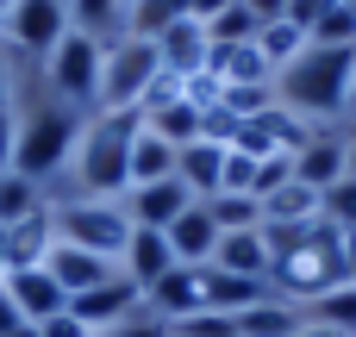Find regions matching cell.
I'll list each match as a JSON object with an SVG mask.
<instances>
[{
    "mask_svg": "<svg viewBox=\"0 0 356 337\" xmlns=\"http://www.w3.org/2000/svg\"><path fill=\"white\" fill-rule=\"evenodd\" d=\"M244 6H250L263 25H269V19H288V0H244Z\"/></svg>",
    "mask_w": 356,
    "mask_h": 337,
    "instance_id": "cell-42",
    "label": "cell"
},
{
    "mask_svg": "<svg viewBox=\"0 0 356 337\" xmlns=\"http://www.w3.org/2000/svg\"><path fill=\"white\" fill-rule=\"evenodd\" d=\"M188 206H194V194H188L181 181H156V188H131V194H125V213H131L138 231H169Z\"/></svg>",
    "mask_w": 356,
    "mask_h": 337,
    "instance_id": "cell-13",
    "label": "cell"
},
{
    "mask_svg": "<svg viewBox=\"0 0 356 337\" xmlns=\"http://www.w3.org/2000/svg\"><path fill=\"white\" fill-rule=\"evenodd\" d=\"M0 275H6V238H0Z\"/></svg>",
    "mask_w": 356,
    "mask_h": 337,
    "instance_id": "cell-47",
    "label": "cell"
},
{
    "mask_svg": "<svg viewBox=\"0 0 356 337\" xmlns=\"http://www.w3.org/2000/svg\"><path fill=\"white\" fill-rule=\"evenodd\" d=\"M144 131H156L163 144L188 150L194 138H207V113H200L188 94H175V100H163V106H150V113H144Z\"/></svg>",
    "mask_w": 356,
    "mask_h": 337,
    "instance_id": "cell-22",
    "label": "cell"
},
{
    "mask_svg": "<svg viewBox=\"0 0 356 337\" xmlns=\"http://www.w3.org/2000/svg\"><path fill=\"white\" fill-rule=\"evenodd\" d=\"M175 144H163L156 131H138L131 144V188H156V181H175Z\"/></svg>",
    "mask_w": 356,
    "mask_h": 337,
    "instance_id": "cell-27",
    "label": "cell"
},
{
    "mask_svg": "<svg viewBox=\"0 0 356 337\" xmlns=\"http://www.w3.org/2000/svg\"><path fill=\"white\" fill-rule=\"evenodd\" d=\"M81 125H88V113H75V106L50 100V94H44V81H38V100H19V144H13V169H19L25 181H38V188L63 181V175H69V163H75Z\"/></svg>",
    "mask_w": 356,
    "mask_h": 337,
    "instance_id": "cell-3",
    "label": "cell"
},
{
    "mask_svg": "<svg viewBox=\"0 0 356 337\" xmlns=\"http://www.w3.org/2000/svg\"><path fill=\"white\" fill-rule=\"evenodd\" d=\"M307 319H313V325H332L338 337H356V281L332 288V294H319V300L307 306Z\"/></svg>",
    "mask_w": 356,
    "mask_h": 337,
    "instance_id": "cell-31",
    "label": "cell"
},
{
    "mask_svg": "<svg viewBox=\"0 0 356 337\" xmlns=\"http://www.w3.org/2000/svg\"><path fill=\"white\" fill-rule=\"evenodd\" d=\"M156 56H163V75L194 81V75H207L213 38H207V25H200V19H181V25H169V31L156 38Z\"/></svg>",
    "mask_w": 356,
    "mask_h": 337,
    "instance_id": "cell-12",
    "label": "cell"
},
{
    "mask_svg": "<svg viewBox=\"0 0 356 337\" xmlns=\"http://www.w3.org/2000/svg\"><path fill=\"white\" fill-rule=\"evenodd\" d=\"M175 181H181L194 200H213V194L225 188V144H213V138H194V144L175 156Z\"/></svg>",
    "mask_w": 356,
    "mask_h": 337,
    "instance_id": "cell-18",
    "label": "cell"
},
{
    "mask_svg": "<svg viewBox=\"0 0 356 337\" xmlns=\"http://www.w3.org/2000/svg\"><path fill=\"white\" fill-rule=\"evenodd\" d=\"M313 44H356V0H338V6L313 25Z\"/></svg>",
    "mask_w": 356,
    "mask_h": 337,
    "instance_id": "cell-35",
    "label": "cell"
},
{
    "mask_svg": "<svg viewBox=\"0 0 356 337\" xmlns=\"http://www.w3.org/2000/svg\"><path fill=\"white\" fill-rule=\"evenodd\" d=\"M63 38H69V6H63V0H13V13H6V25H0V44H6L19 63H31V69H44V56H50Z\"/></svg>",
    "mask_w": 356,
    "mask_h": 337,
    "instance_id": "cell-8",
    "label": "cell"
},
{
    "mask_svg": "<svg viewBox=\"0 0 356 337\" xmlns=\"http://www.w3.org/2000/svg\"><path fill=\"white\" fill-rule=\"evenodd\" d=\"M144 306V288L131 281V275H113V281H100L94 294H81V300H69V313L88 325V331H113V325H125L131 313Z\"/></svg>",
    "mask_w": 356,
    "mask_h": 337,
    "instance_id": "cell-11",
    "label": "cell"
},
{
    "mask_svg": "<svg viewBox=\"0 0 356 337\" xmlns=\"http://www.w3.org/2000/svg\"><path fill=\"white\" fill-rule=\"evenodd\" d=\"M169 269H181L175 250H169V238H163V231H131V244H125V256H119V275H131V281L150 294Z\"/></svg>",
    "mask_w": 356,
    "mask_h": 337,
    "instance_id": "cell-20",
    "label": "cell"
},
{
    "mask_svg": "<svg viewBox=\"0 0 356 337\" xmlns=\"http://www.w3.org/2000/svg\"><path fill=\"white\" fill-rule=\"evenodd\" d=\"M163 238H169V250H175V263H181V269H207V263H213V250H219V225H213L207 200H194V206H188Z\"/></svg>",
    "mask_w": 356,
    "mask_h": 337,
    "instance_id": "cell-14",
    "label": "cell"
},
{
    "mask_svg": "<svg viewBox=\"0 0 356 337\" xmlns=\"http://www.w3.org/2000/svg\"><path fill=\"white\" fill-rule=\"evenodd\" d=\"M207 75H213L219 88H275V69L263 63L257 44H213Z\"/></svg>",
    "mask_w": 356,
    "mask_h": 337,
    "instance_id": "cell-16",
    "label": "cell"
},
{
    "mask_svg": "<svg viewBox=\"0 0 356 337\" xmlns=\"http://www.w3.org/2000/svg\"><path fill=\"white\" fill-rule=\"evenodd\" d=\"M106 337H169V325H163V319H156L150 306H138V313H131L125 325H113Z\"/></svg>",
    "mask_w": 356,
    "mask_h": 337,
    "instance_id": "cell-37",
    "label": "cell"
},
{
    "mask_svg": "<svg viewBox=\"0 0 356 337\" xmlns=\"http://www.w3.org/2000/svg\"><path fill=\"white\" fill-rule=\"evenodd\" d=\"M50 200H44V188L38 181H25L19 169H0V225H19V219H31V213H44Z\"/></svg>",
    "mask_w": 356,
    "mask_h": 337,
    "instance_id": "cell-30",
    "label": "cell"
},
{
    "mask_svg": "<svg viewBox=\"0 0 356 337\" xmlns=\"http://www.w3.org/2000/svg\"><path fill=\"white\" fill-rule=\"evenodd\" d=\"M19 81H38V69L19 63V56L0 44V106H19Z\"/></svg>",
    "mask_w": 356,
    "mask_h": 337,
    "instance_id": "cell-36",
    "label": "cell"
},
{
    "mask_svg": "<svg viewBox=\"0 0 356 337\" xmlns=\"http://www.w3.org/2000/svg\"><path fill=\"white\" fill-rule=\"evenodd\" d=\"M269 244V294L313 306L319 294L344 288V231L332 219H307V225H263Z\"/></svg>",
    "mask_w": 356,
    "mask_h": 337,
    "instance_id": "cell-1",
    "label": "cell"
},
{
    "mask_svg": "<svg viewBox=\"0 0 356 337\" xmlns=\"http://www.w3.org/2000/svg\"><path fill=\"white\" fill-rule=\"evenodd\" d=\"M13 331H25V319H19V306L6 300V288H0V337H13Z\"/></svg>",
    "mask_w": 356,
    "mask_h": 337,
    "instance_id": "cell-41",
    "label": "cell"
},
{
    "mask_svg": "<svg viewBox=\"0 0 356 337\" xmlns=\"http://www.w3.org/2000/svg\"><path fill=\"white\" fill-rule=\"evenodd\" d=\"M200 300H207V313H225V319H238V313H250L257 300H269V281H244V275H225V269H200Z\"/></svg>",
    "mask_w": 356,
    "mask_h": 337,
    "instance_id": "cell-21",
    "label": "cell"
},
{
    "mask_svg": "<svg viewBox=\"0 0 356 337\" xmlns=\"http://www.w3.org/2000/svg\"><path fill=\"white\" fill-rule=\"evenodd\" d=\"M163 75V56H156V44H144V38H113L106 44V56H100V106L94 113H144V94H150V81Z\"/></svg>",
    "mask_w": 356,
    "mask_h": 337,
    "instance_id": "cell-5",
    "label": "cell"
},
{
    "mask_svg": "<svg viewBox=\"0 0 356 337\" xmlns=\"http://www.w3.org/2000/svg\"><path fill=\"white\" fill-rule=\"evenodd\" d=\"M38 331H44V337H94L88 325H81V319H75V313H56V319H44Z\"/></svg>",
    "mask_w": 356,
    "mask_h": 337,
    "instance_id": "cell-40",
    "label": "cell"
},
{
    "mask_svg": "<svg viewBox=\"0 0 356 337\" xmlns=\"http://www.w3.org/2000/svg\"><path fill=\"white\" fill-rule=\"evenodd\" d=\"M13 337H44V331H38V325H25V331H13Z\"/></svg>",
    "mask_w": 356,
    "mask_h": 337,
    "instance_id": "cell-46",
    "label": "cell"
},
{
    "mask_svg": "<svg viewBox=\"0 0 356 337\" xmlns=\"http://www.w3.org/2000/svg\"><path fill=\"white\" fill-rule=\"evenodd\" d=\"M207 213H213L219 238H225V231H257V225H263V200H250V194H213Z\"/></svg>",
    "mask_w": 356,
    "mask_h": 337,
    "instance_id": "cell-32",
    "label": "cell"
},
{
    "mask_svg": "<svg viewBox=\"0 0 356 337\" xmlns=\"http://www.w3.org/2000/svg\"><path fill=\"white\" fill-rule=\"evenodd\" d=\"M100 56H106V44H94V38L69 31V38H63V44L44 56V69H38L44 94L94 119V106H100Z\"/></svg>",
    "mask_w": 356,
    "mask_h": 337,
    "instance_id": "cell-7",
    "label": "cell"
},
{
    "mask_svg": "<svg viewBox=\"0 0 356 337\" xmlns=\"http://www.w3.org/2000/svg\"><path fill=\"white\" fill-rule=\"evenodd\" d=\"M44 269L56 275V288H63L69 300H81V294H94L100 281H113V275H119V263H106V256H94V250H75V244H56Z\"/></svg>",
    "mask_w": 356,
    "mask_h": 337,
    "instance_id": "cell-15",
    "label": "cell"
},
{
    "mask_svg": "<svg viewBox=\"0 0 356 337\" xmlns=\"http://www.w3.org/2000/svg\"><path fill=\"white\" fill-rule=\"evenodd\" d=\"M307 44H313V38H307V31L294 25V19H269V25L257 31V50H263V63H269L275 75H282V69H288V63H294V56H300Z\"/></svg>",
    "mask_w": 356,
    "mask_h": 337,
    "instance_id": "cell-29",
    "label": "cell"
},
{
    "mask_svg": "<svg viewBox=\"0 0 356 337\" xmlns=\"http://www.w3.org/2000/svg\"><path fill=\"white\" fill-rule=\"evenodd\" d=\"M350 125H356V75H350Z\"/></svg>",
    "mask_w": 356,
    "mask_h": 337,
    "instance_id": "cell-45",
    "label": "cell"
},
{
    "mask_svg": "<svg viewBox=\"0 0 356 337\" xmlns=\"http://www.w3.org/2000/svg\"><path fill=\"white\" fill-rule=\"evenodd\" d=\"M13 144H19V106H0V169H13Z\"/></svg>",
    "mask_w": 356,
    "mask_h": 337,
    "instance_id": "cell-39",
    "label": "cell"
},
{
    "mask_svg": "<svg viewBox=\"0 0 356 337\" xmlns=\"http://www.w3.org/2000/svg\"><path fill=\"white\" fill-rule=\"evenodd\" d=\"M350 75H356V44H307L275 75V106H288L313 131L325 119H350Z\"/></svg>",
    "mask_w": 356,
    "mask_h": 337,
    "instance_id": "cell-2",
    "label": "cell"
},
{
    "mask_svg": "<svg viewBox=\"0 0 356 337\" xmlns=\"http://www.w3.org/2000/svg\"><path fill=\"white\" fill-rule=\"evenodd\" d=\"M344 175H350V131L319 125V131L307 138V150L294 156V181L313 188V194H325V188H338Z\"/></svg>",
    "mask_w": 356,
    "mask_h": 337,
    "instance_id": "cell-9",
    "label": "cell"
},
{
    "mask_svg": "<svg viewBox=\"0 0 356 337\" xmlns=\"http://www.w3.org/2000/svg\"><path fill=\"white\" fill-rule=\"evenodd\" d=\"M144 131V113H94L81 125L69 181L81 200H125L131 194V144Z\"/></svg>",
    "mask_w": 356,
    "mask_h": 337,
    "instance_id": "cell-4",
    "label": "cell"
},
{
    "mask_svg": "<svg viewBox=\"0 0 356 337\" xmlns=\"http://www.w3.org/2000/svg\"><path fill=\"white\" fill-rule=\"evenodd\" d=\"M181 19H194V0H131L125 6V31L131 38H144V44H156L169 25H181Z\"/></svg>",
    "mask_w": 356,
    "mask_h": 337,
    "instance_id": "cell-26",
    "label": "cell"
},
{
    "mask_svg": "<svg viewBox=\"0 0 356 337\" xmlns=\"http://www.w3.org/2000/svg\"><path fill=\"white\" fill-rule=\"evenodd\" d=\"M6 13H13V0H0V25H6Z\"/></svg>",
    "mask_w": 356,
    "mask_h": 337,
    "instance_id": "cell-48",
    "label": "cell"
},
{
    "mask_svg": "<svg viewBox=\"0 0 356 337\" xmlns=\"http://www.w3.org/2000/svg\"><path fill=\"white\" fill-rule=\"evenodd\" d=\"M50 219H56V244L94 250L106 263H119L125 244H131V231H138L131 213H125V200H63V206H50Z\"/></svg>",
    "mask_w": 356,
    "mask_h": 337,
    "instance_id": "cell-6",
    "label": "cell"
},
{
    "mask_svg": "<svg viewBox=\"0 0 356 337\" xmlns=\"http://www.w3.org/2000/svg\"><path fill=\"white\" fill-rule=\"evenodd\" d=\"M238 325V337H300V325H307V306H294V300H257L250 313H238L232 319Z\"/></svg>",
    "mask_w": 356,
    "mask_h": 337,
    "instance_id": "cell-24",
    "label": "cell"
},
{
    "mask_svg": "<svg viewBox=\"0 0 356 337\" xmlns=\"http://www.w3.org/2000/svg\"><path fill=\"white\" fill-rule=\"evenodd\" d=\"M332 6H338V0H288V19H294V25H300V31L313 38V25H319V19H325Z\"/></svg>",
    "mask_w": 356,
    "mask_h": 337,
    "instance_id": "cell-38",
    "label": "cell"
},
{
    "mask_svg": "<svg viewBox=\"0 0 356 337\" xmlns=\"http://www.w3.org/2000/svg\"><path fill=\"white\" fill-rule=\"evenodd\" d=\"M0 288H6V300L19 306V319H25V325H44V319L69 313V294L56 288V275H50V269H6V275H0Z\"/></svg>",
    "mask_w": 356,
    "mask_h": 337,
    "instance_id": "cell-10",
    "label": "cell"
},
{
    "mask_svg": "<svg viewBox=\"0 0 356 337\" xmlns=\"http://www.w3.org/2000/svg\"><path fill=\"white\" fill-rule=\"evenodd\" d=\"M344 275L356 281V231H344Z\"/></svg>",
    "mask_w": 356,
    "mask_h": 337,
    "instance_id": "cell-44",
    "label": "cell"
},
{
    "mask_svg": "<svg viewBox=\"0 0 356 337\" xmlns=\"http://www.w3.org/2000/svg\"><path fill=\"white\" fill-rule=\"evenodd\" d=\"M125 6H131V0H125Z\"/></svg>",
    "mask_w": 356,
    "mask_h": 337,
    "instance_id": "cell-49",
    "label": "cell"
},
{
    "mask_svg": "<svg viewBox=\"0 0 356 337\" xmlns=\"http://www.w3.org/2000/svg\"><path fill=\"white\" fill-rule=\"evenodd\" d=\"M0 238H6V269H44L50 250H56V219L44 206V213H31L19 225H0Z\"/></svg>",
    "mask_w": 356,
    "mask_h": 337,
    "instance_id": "cell-17",
    "label": "cell"
},
{
    "mask_svg": "<svg viewBox=\"0 0 356 337\" xmlns=\"http://www.w3.org/2000/svg\"><path fill=\"white\" fill-rule=\"evenodd\" d=\"M213 269L244 275V281H269V244H263V225H257V231H225L219 250H213Z\"/></svg>",
    "mask_w": 356,
    "mask_h": 337,
    "instance_id": "cell-23",
    "label": "cell"
},
{
    "mask_svg": "<svg viewBox=\"0 0 356 337\" xmlns=\"http://www.w3.org/2000/svg\"><path fill=\"white\" fill-rule=\"evenodd\" d=\"M319 219H332L338 231H356V175H344L338 188L319 194Z\"/></svg>",
    "mask_w": 356,
    "mask_h": 337,
    "instance_id": "cell-34",
    "label": "cell"
},
{
    "mask_svg": "<svg viewBox=\"0 0 356 337\" xmlns=\"http://www.w3.org/2000/svg\"><path fill=\"white\" fill-rule=\"evenodd\" d=\"M257 31H263V19H257L244 0H238V6H225V13L207 25V38H213V44H257Z\"/></svg>",
    "mask_w": 356,
    "mask_h": 337,
    "instance_id": "cell-33",
    "label": "cell"
},
{
    "mask_svg": "<svg viewBox=\"0 0 356 337\" xmlns=\"http://www.w3.org/2000/svg\"><path fill=\"white\" fill-rule=\"evenodd\" d=\"M307 219H319V194L300 188V181H282L263 200V225H307Z\"/></svg>",
    "mask_w": 356,
    "mask_h": 337,
    "instance_id": "cell-28",
    "label": "cell"
},
{
    "mask_svg": "<svg viewBox=\"0 0 356 337\" xmlns=\"http://www.w3.org/2000/svg\"><path fill=\"white\" fill-rule=\"evenodd\" d=\"M225 6H238V0H194V19H200V25H213Z\"/></svg>",
    "mask_w": 356,
    "mask_h": 337,
    "instance_id": "cell-43",
    "label": "cell"
},
{
    "mask_svg": "<svg viewBox=\"0 0 356 337\" xmlns=\"http://www.w3.org/2000/svg\"><path fill=\"white\" fill-rule=\"evenodd\" d=\"M144 306H150L163 325H181V319L207 313V300H200V269H169V275L144 294Z\"/></svg>",
    "mask_w": 356,
    "mask_h": 337,
    "instance_id": "cell-19",
    "label": "cell"
},
{
    "mask_svg": "<svg viewBox=\"0 0 356 337\" xmlns=\"http://www.w3.org/2000/svg\"><path fill=\"white\" fill-rule=\"evenodd\" d=\"M63 6H69V31H81L94 44L125 38V0H63Z\"/></svg>",
    "mask_w": 356,
    "mask_h": 337,
    "instance_id": "cell-25",
    "label": "cell"
}]
</instances>
